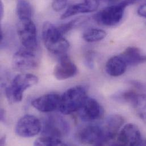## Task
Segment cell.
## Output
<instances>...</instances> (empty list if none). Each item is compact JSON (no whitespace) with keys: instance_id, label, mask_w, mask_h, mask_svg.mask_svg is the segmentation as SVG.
Listing matches in <instances>:
<instances>
[{"instance_id":"obj_17","label":"cell","mask_w":146,"mask_h":146,"mask_svg":"<svg viewBox=\"0 0 146 146\" xmlns=\"http://www.w3.org/2000/svg\"><path fill=\"white\" fill-rule=\"evenodd\" d=\"M99 6L97 5L85 1L82 3H78L70 5L66 11L61 16V19H64L72 17L80 13H89L96 11Z\"/></svg>"},{"instance_id":"obj_18","label":"cell","mask_w":146,"mask_h":146,"mask_svg":"<svg viewBox=\"0 0 146 146\" xmlns=\"http://www.w3.org/2000/svg\"><path fill=\"white\" fill-rule=\"evenodd\" d=\"M127 64L120 56H115L108 60L105 70L108 74L113 77L120 76L125 72Z\"/></svg>"},{"instance_id":"obj_25","label":"cell","mask_w":146,"mask_h":146,"mask_svg":"<svg viewBox=\"0 0 146 146\" xmlns=\"http://www.w3.org/2000/svg\"><path fill=\"white\" fill-rule=\"evenodd\" d=\"M93 54L91 53H88V55H86V64H88V67H92V66L93 65Z\"/></svg>"},{"instance_id":"obj_20","label":"cell","mask_w":146,"mask_h":146,"mask_svg":"<svg viewBox=\"0 0 146 146\" xmlns=\"http://www.w3.org/2000/svg\"><path fill=\"white\" fill-rule=\"evenodd\" d=\"M106 35V33L102 29H91L86 31L83 34L82 37L86 42L93 43L103 40Z\"/></svg>"},{"instance_id":"obj_11","label":"cell","mask_w":146,"mask_h":146,"mask_svg":"<svg viewBox=\"0 0 146 146\" xmlns=\"http://www.w3.org/2000/svg\"><path fill=\"white\" fill-rule=\"evenodd\" d=\"M143 140L138 127L134 124L129 123L118 133L117 144L122 146H141Z\"/></svg>"},{"instance_id":"obj_26","label":"cell","mask_w":146,"mask_h":146,"mask_svg":"<svg viewBox=\"0 0 146 146\" xmlns=\"http://www.w3.org/2000/svg\"><path fill=\"white\" fill-rule=\"evenodd\" d=\"M4 14V6L2 2H1L0 3V16H1V19H2Z\"/></svg>"},{"instance_id":"obj_29","label":"cell","mask_w":146,"mask_h":146,"mask_svg":"<svg viewBox=\"0 0 146 146\" xmlns=\"http://www.w3.org/2000/svg\"><path fill=\"white\" fill-rule=\"evenodd\" d=\"M126 1H127L130 3V4H131V3H134L135 2L137 1L138 0H126Z\"/></svg>"},{"instance_id":"obj_2","label":"cell","mask_w":146,"mask_h":146,"mask_svg":"<svg viewBox=\"0 0 146 146\" xmlns=\"http://www.w3.org/2000/svg\"><path fill=\"white\" fill-rule=\"evenodd\" d=\"M38 77L29 73L17 75L5 89L6 97L10 104L19 102L23 98V92L38 83Z\"/></svg>"},{"instance_id":"obj_8","label":"cell","mask_w":146,"mask_h":146,"mask_svg":"<svg viewBox=\"0 0 146 146\" xmlns=\"http://www.w3.org/2000/svg\"><path fill=\"white\" fill-rule=\"evenodd\" d=\"M33 50L23 47L14 55L13 64L19 71H26L34 69L39 64V59L36 52Z\"/></svg>"},{"instance_id":"obj_23","label":"cell","mask_w":146,"mask_h":146,"mask_svg":"<svg viewBox=\"0 0 146 146\" xmlns=\"http://www.w3.org/2000/svg\"><path fill=\"white\" fill-rule=\"evenodd\" d=\"M90 2H92L97 6H100L101 3H105L109 5L116 3L119 0H85Z\"/></svg>"},{"instance_id":"obj_22","label":"cell","mask_w":146,"mask_h":146,"mask_svg":"<svg viewBox=\"0 0 146 146\" xmlns=\"http://www.w3.org/2000/svg\"><path fill=\"white\" fill-rule=\"evenodd\" d=\"M68 0H54L52 7L55 11H60L64 9L67 5Z\"/></svg>"},{"instance_id":"obj_12","label":"cell","mask_w":146,"mask_h":146,"mask_svg":"<svg viewBox=\"0 0 146 146\" xmlns=\"http://www.w3.org/2000/svg\"><path fill=\"white\" fill-rule=\"evenodd\" d=\"M79 116L85 122H92L100 119L103 115V109L98 102L88 97L78 110Z\"/></svg>"},{"instance_id":"obj_24","label":"cell","mask_w":146,"mask_h":146,"mask_svg":"<svg viewBox=\"0 0 146 146\" xmlns=\"http://www.w3.org/2000/svg\"><path fill=\"white\" fill-rule=\"evenodd\" d=\"M137 13L140 17L146 18V3L141 5L138 7Z\"/></svg>"},{"instance_id":"obj_10","label":"cell","mask_w":146,"mask_h":146,"mask_svg":"<svg viewBox=\"0 0 146 146\" xmlns=\"http://www.w3.org/2000/svg\"><path fill=\"white\" fill-rule=\"evenodd\" d=\"M115 97L117 100L131 104L138 116L146 121V95L133 90H127L120 93Z\"/></svg>"},{"instance_id":"obj_28","label":"cell","mask_w":146,"mask_h":146,"mask_svg":"<svg viewBox=\"0 0 146 146\" xmlns=\"http://www.w3.org/2000/svg\"><path fill=\"white\" fill-rule=\"evenodd\" d=\"M5 140H6V137H3L1 138V142H0L1 145H5Z\"/></svg>"},{"instance_id":"obj_15","label":"cell","mask_w":146,"mask_h":146,"mask_svg":"<svg viewBox=\"0 0 146 146\" xmlns=\"http://www.w3.org/2000/svg\"><path fill=\"white\" fill-rule=\"evenodd\" d=\"M77 72V67L65 54L61 56L55 67L54 75L58 80H64L74 76Z\"/></svg>"},{"instance_id":"obj_9","label":"cell","mask_w":146,"mask_h":146,"mask_svg":"<svg viewBox=\"0 0 146 146\" xmlns=\"http://www.w3.org/2000/svg\"><path fill=\"white\" fill-rule=\"evenodd\" d=\"M42 129L40 121L32 115H26L21 118L15 126L16 134L22 138H31L38 134Z\"/></svg>"},{"instance_id":"obj_1","label":"cell","mask_w":146,"mask_h":146,"mask_svg":"<svg viewBox=\"0 0 146 146\" xmlns=\"http://www.w3.org/2000/svg\"><path fill=\"white\" fill-rule=\"evenodd\" d=\"M60 32L58 27L46 22L42 29V38L46 48L54 55H65L70 43Z\"/></svg>"},{"instance_id":"obj_27","label":"cell","mask_w":146,"mask_h":146,"mask_svg":"<svg viewBox=\"0 0 146 146\" xmlns=\"http://www.w3.org/2000/svg\"><path fill=\"white\" fill-rule=\"evenodd\" d=\"M5 111H4V110H3V109H2V110H1V121L3 122H4L5 121Z\"/></svg>"},{"instance_id":"obj_16","label":"cell","mask_w":146,"mask_h":146,"mask_svg":"<svg viewBox=\"0 0 146 146\" xmlns=\"http://www.w3.org/2000/svg\"><path fill=\"white\" fill-rule=\"evenodd\" d=\"M127 66H137L146 62V54L135 47H129L119 55Z\"/></svg>"},{"instance_id":"obj_5","label":"cell","mask_w":146,"mask_h":146,"mask_svg":"<svg viewBox=\"0 0 146 146\" xmlns=\"http://www.w3.org/2000/svg\"><path fill=\"white\" fill-rule=\"evenodd\" d=\"M70 126L62 117L52 115L48 117L44 123L42 135L61 139L68 135Z\"/></svg>"},{"instance_id":"obj_4","label":"cell","mask_w":146,"mask_h":146,"mask_svg":"<svg viewBox=\"0 0 146 146\" xmlns=\"http://www.w3.org/2000/svg\"><path fill=\"white\" fill-rule=\"evenodd\" d=\"M130 3L123 0L119 3L109 5L98 12L94 17L95 21L100 25L113 26L118 24L122 19L126 7Z\"/></svg>"},{"instance_id":"obj_21","label":"cell","mask_w":146,"mask_h":146,"mask_svg":"<svg viewBox=\"0 0 146 146\" xmlns=\"http://www.w3.org/2000/svg\"><path fill=\"white\" fill-rule=\"evenodd\" d=\"M35 146H66L61 139L44 136L38 138L34 142Z\"/></svg>"},{"instance_id":"obj_7","label":"cell","mask_w":146,"mask_h":146,"mask_svg":"<svg viewBox=\"0 0 146 146\" xmlns=\"http://www.w3.org/2000/svg\"><path fill=\"white\" fill-rule=\"evenodd\" d=\"M77 139L83 145L101 146L105 145V138L101 126L88 125L78 131Z\"/></svg>"},{"instance_id":"obj_13","label":"cell","mask_w":146,"mask_h":146,"mask_svg":"<svg viewBox=\"0 0 146 146\" xmlns=\"http://www.w3.org/2000/svg\"><path fill=\"white\" fill-rule=\"evenodd\" d=\"M61 96L58 94L50 93L43 95L32 102V106L39 111L48 113L59 109Z\"/></svg>"},{"instance_id":"obj_6","label":"cell","mask_w":146,"mask_h":146,"mask_svg":"<svg viewBox=\"0 0 146 146\" xmlns=\"http://www.w3.org/2000/svg\"><path fill=\"white\" fill-rule=\"evenodd\" d=\"M17 33L23 47L36 50L38 47L36 29L32 19L19 21Z\"/></svg>"},{"instance_id":"obj_14","label":"cell","mask_w":146,"mask_h":146,"mask_svg":"<svg viewBox=\"0 0 146 146\" xmlns=\"http://www.w3.org/2000/svg\"><path fill=\"white\" fill-rule=\"evenodd\" d=\"M124 121L123 117L118 114L111 115L105 119L101 126L105 135V145L115 139Z\"/></svg>"},{"instance_id":"obj_3","label":"cell","mask_w":146,"mask_h":146,"mask_svg":"<svg viewBox=\"0 0 146 146\" xmlns=\"http://www.w3.org/2000/svg\"><path fill=\"white\" fill-rule=\"evenodd\" d=\"M87 98V92L84 86H76L71 88L61 96L59 110L65 115L78 111Z\"/></svg>"},{"instance_id":"obj_19","label":"cell","mask_w":146,"mask_h":146,"mask_svg":"<svg viewBox=\"0 0 146 146\" xmlns=\"http://www.w3.org/2000/svg\"><path fill=\"white\" fill-rule=\"evenodd\" d=\"M16 12L19 21L31 19L33 8L30 2L26 0H21L18 2Z\"/></svg>"}]
</instances>
